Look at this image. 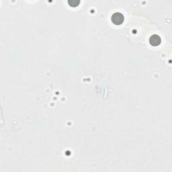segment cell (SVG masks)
Instances as JSON below:
<instances>
[{
  "instance_id": "obj_1",
  "label": "cell",
  "mask_w": 172,
  "mask_h": 172,
  "mask_svg": "<svg viewBox=\"0 0 172 172\" xmlns=\"http://www.w3.org/2000/svg\"><path fill=\"white\" fill-rule=\"evenodd\" d=\"M112 22L117 26H120L124 21V17L122 13L120 12H116L111 16Z\"/></svg>"
},
{
  "instance_id": "obj_3",
  "label": "cell",
  "mask_w": 172,
  "mask_h": 172,
  "mask_svg": "<svg viewBox=\"0 0 172 172\" xmlns=\"http://www.w3.org/2000/svg\"><path fill=\"white\" fill-rule=\"evenodd\" d=\"M80 3V1L79 0H70L68 1V4L72 7V8H75V7H78Z\"/></svg>"
},
{
  "instance_id": "obj_2",
  "label": "cell",
  "mask_w": 172,
  "mask_h": 172,
  "mask_svg": "<svg viewBox=\"0 0 172 172\" xmlns=\"http://www.w3.org/2000/svg\"><path fill=\"white\" fill-rule=\"evenodd\" d=\"M149 43L153 47H157L161 44V39L159 35L153 34L149 38Z\"/></svg>"
}]
</instances>
